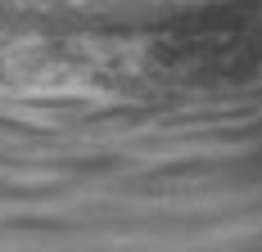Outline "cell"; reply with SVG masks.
<instances>
[{
    "label": "cell",
    "instance_id": "6da1fadb",
    "mask_svg": "<svg viewBox=\"0 0 262 252\" xmlns=\"http://www.w3.org/2000/svg\"><path fill=\"white\" fill-rule=\"evenodd\" d=\"M154 63L190 86L262 77V0H222L172 18L154 36Z\"/></svg>",
    "mask_w": 262,
    "mask_h": 252
}]
</instances>
